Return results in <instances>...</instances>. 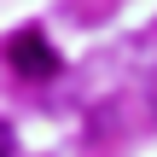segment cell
I'll use <instances>...</instances> for the list:
<instances>
[{
    "label": "cell",
    "instance_id": "obj_1",
    "mask_svg": "<svg viewBox=\"0 0 157 157\" xmlns=\"http://www.w3.org/2000/svg\"><path fill=\"white\" fill-rule=\"evenodd\" d=\"M12 70L23 76V82H47V76H58V52L47 47V35L41 29H23V35H12Z\"/></svg>",
    "mask_w": 157,
    "mask_h": 157
},
{
    "label": "cell",
    "instance_id": "obj_2",
    "mask_svg": "<svg viewBox=\"0 0 157 157\" xmlns=\"http://www.w3.org/2000/svg\"><path fill=\"white\" fill-rule=\"evenodd\" d=\"M12 146H17V134H12V122H0V157H12Z\"/></svg>",
    "mask_w": 157,
    "mask_h": 157
}]
</instances>
